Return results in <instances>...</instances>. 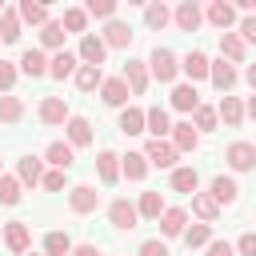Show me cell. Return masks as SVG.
Here are the masks:
<instances>
[{
    "label": "cell",
    "instance_id": "cell-20",
    "mask_svg": "<svg viewBox=\"0 0 256 256\" xmlns=\"http://www.w3.org/2000/svg\"><path fill=\"white\" fill-rule=\"evenodd\" d=\"M172 20H176V28H180V32H196V28H200V20H204V12H200L192 0H184V4H176Z\"/></svg>",
    "mask_w": 256,
    "mask_h": 256
},
{
    "label": "cell",
    "instance_id": "cell-3",
    "mask_svg": "<svg viewBox=\"0 0 256 256\" xmlns=\"http://www.w3.org/2000/svg\"><path fill=\"white\" fill-rule=\"evenodd\" d=\"M68 208H72L76 216H88V212L100 208V192H96L92 184H72V188H68Z\"/></svg>",
    "mask_w": 256,
    "mask_h": 256
},
{
    "label": "cell",
    "instance_id": "cell-34",
    "mask_svg": "<svg viewBox=\"0 0 256 256\" xmlns=\"http://www.w3.org/2000/svg\"><path fill=\"white\" fill-rule=\"evenodd\" d=\"M120 172H124L128 180H144V176H148V160H144V152H128V156H120Z\"/></svg>",
    "mask_w": 256,
    "mask_h": 256
},
{
    "label": "cell",
    "instance_id": "cell-15",
    "mask_svg": "<svg viewBox=\"0 0 256 256\" xmlns=\"http://www.w3.org/2000/svg\"><path fill=\"white\" fill-rule=\"evenodd\" d=\"M204 16H208V24H212V28H220V32H232V24H236V8H232V4H224V0H212Z\"/></svg>",
    "mask_w": 256,
    "mask_h": 256
},
{
    "label": "cell",
    "instance_id": "cell-39",
    "mask_svg": "<svg viewBox=\"0 0 256 256\" xmlns=\"http://www.w3.org/2000/svg\"><path fill=\"white\" fill-rule=\"evenodd\" d=\"M136 212H140L144 220H160V212H164V200H160V192H140V204H136Z\"/></svg>",
    "mask_w": 256,
    "mask_h": 256
},
{
    "label": "cell",
    "instance_id": "cell-40",
    "mask_svg": "<svg viewBox=\"0 0 256 256\" xmlns=\"http://www.w3.org/2000/svg\"><path fill=\"white\" fill-rule=\"evenodd\" d=\"M168 20H172V12H168V4H160V0H156V4H148V8H144V24H148L152 32H160V28L168 24Z\"/></svg>",
    "mask_w": 256,
    "mask_h": 256
},
{
    "label": "cell",
    "instance_id": "cell-45",
    "mask_svg": "<svg viewBox=\"0 0 256 256\" xmlns=\"http://www.w3.org/2000/svg\"><path fill=\"white\" fill-rule=\"evenodd\" d=\"M216 108H208V104H200L196 108V132H216Z\"/></svg>",
    "mask_w": 256,
    "mask_h": 256
},
{
    "label": "cell",
    "instance_id": "cell-27",
    "mask_svg": "<svg viewBox=\"0 0 256 256\" xmlns=\"http://www.w3.org/2000/svg\"><path fill=\"white\" fill-rule=\"evenodd\" d=\"M180 72H184L188 80H208V56L192 48V52H188V56L180 60Z\"/></svg>",
    "mask_w": 256,
    "mask_h": 256
},
{
    "label": "cell",
    "instance_id": "cell-56",
    "mask_svg": "<svg viewBox=\"0 0 256 256\" xmlns=\"http://www.w3.org/2000/svg\"><path fill=\"white\" fill-rule=\"evenodd\" d=\"M0 12H4V4H0Z\"/></svg>",
    "mask_w": 256,
    "mask_h": 256
},
{
    "label": "cell",
    "instance_id": "cell-29",
    "mask_svg": "<svg viewBox=\"0 0 256 256\" xmlns=\"http://www.w3.org/2000/svg\"><path fill=\"white\" fill-rule=\"evenodd\" d=\"M196 188H200V172L196 168H172V192L196 196Z\"/></svg>",
    "mask_w": 256,
    "mask_h": 256
},
{
    "label": "cell",
    "instance_id": "cell-17",
    "mask_svg": "<svg viewBox=\"0 0 256 256\" xmlns=\"http://www.w3.org/2000/svg\"><path fill=\"white\" fill-rule=\"evenodd\" d=\"M76 68H80V60H76V52H68V48H60V52L48 60V76H56V80L76 76Z\"/></svg>",
    "mask_w": 256,
    "mask_h": 256
},
{
    "label": "cell",
    "instance_id": "cell-22",
    "mask_svg": "<svg viewBox=\"0 0 256 256\" xmlns=\"http://www.w3.org/2000/svg\"><path fill=\"white\" fill-rule=\"evenodd\" d=\"M16 180L36 188V184L44 180V160H40V156H20V164H16Z\"/></svg>",
    "mask_w": 256,
    "mask_h": 256
},
{
    "label": "cell",
    "instance_id": "cell-30",
    "mask_svg": "<svg viewBox=\"0 0 256 256\" xmlns=\"http://www.w3.org/2000/svg\"><path fill=\"white\" fill-rule=\"evenodd\" d=\"M192 212L200 216V224H216V220H220V204H216L208 192H196V196H192Z\"/></svg>",
    "mask_w": 256,
    "mask_h": 256
},
{
    "label": "cell",
    "instance_id": "cell-54",
    "mask_svg": "<svg viewBox=\"0 0 256 256\" xmlns=\"http://www.w3.org/2000/svg\"><path fill=\"white\" fill-rule=\"evenodd\" d=\"M244 80L252 84V92H256V64H248V72H244Z\"/></svg>",
    "mask_w": 256,
    "mask_h": 256
},
{
    "label": "cell",
    "instance_id": "cell-8",
    "mask_svg": "<svg viewBox=\"0 0 256 256\" xmlns=\"http://www.w3.org/2000/svg\"><path fill=\"white\" fill-rule=\"evenodd\" d=\"M208 80H212V88L216 92H232V84H236V68L228 64V60H208Z\"/></svg>",
    "mask_w": 256,
    "mask_h": 256
},
{
    "label": "cell",
    "instance_id": "cell-42",
    "mask_svg": "<svg viewBox=\"0 0 256 256\" xmlns=\"http://www.w3.org/2000/svg\"><path fill=\"white\" fill-rule=\"evenodd\" d=\"M20 180L16 176H0V204H20Z\"/></svg>",
    "mask_w": 256,
    "mask_h": 256
},
{
    "label": "cell",
    "instance_id": "cell-47",
    "mask_svg": "<svg viewBox=\"0 0 256 256\" xmlns=\"http://www.w3.org/2000/svg\"><path fill=\"white\" fill-rule=\"evenodd\" d=\"M236 36H240L244 44H256V16H244L240 28H236Z\"/></svg>",
    "mask_w": 256,
    "mask_h": 256
},
{
    "label": "cell",
    "instance_id": "cell-6",
    "mask_svg": "<svg viewBox=\"0 0 256 256\" xmlns=\"http://www.w3.org/2000/svg\"><path fill=\"white\" fill-rule=\"evenodd\" d=\"M104 56H108L104 40H100V36H92V32H84V36H80V52H76V60H80V64H92V68H100V64H104Z\"/></svg>",
    "mask_w": 256,
    "mask_h": 256
},
{
    "label": "cell",
    "instance_id": "cell-32",
    "mask_svg": "<svg viewBox=\"0 0 256 256\" xmlns=\"http://www.w3.org/2000/svg\"><path fill=\"white\" fill-rule=\"evenodd\" d=\"M20 28H24V24H20L16 8H4V12H0V40H4V44H16V40H20Z\"/></svg>",
    "mask_w": 256,
    "mask_h": 256
},
{
    "label": "cell",
    "instance_id": "cell-48",
    "mask_svg": "<svg viewBox=\"0 0 256 256\" xmlns=\"http://www.w3.org/2000/svg\"><path fill=\"white\" fill-rule=\"evenodd\" d=\"M236 252H240V256H256V232H244V236L236 240Z\"/></svg>",
    "mask_w": 256,
    "mask_h": 256
},
{
    "label": "cell",
    "instance_id": "cell-13",
    "mask_svg": "<svg viewBox=\"0 0 256 256\" xmlns=\"http://www.w3.org/2000/svg\"><path fill=\"white\" fill-rule=\"evenodd\" d=\"M144 132H152V140H164V136L172 132V120H168V112H164L160 104L144 108Z\"/></svg>",
    "mask_w": 256,
    "mask_h": 256
},
{
    "label": "cell",
    "instance_id": "cell-23",
    "mask_svg": "<svg viewBox=\"0 0 256 256\" xmlns=\"http://www.w3.org/2000/svg\"><path fill=\"white\" fill-rule=\"evenodd\" d=\"M104 48H128L132 44V28L124 24V20H108V28H104Z\"/></svg>",
    "mask_w": 256,
    "mask_h": 256
},
{
    "label": "cell",
    "instance_id": "cell-9",
    "mask_svg": "<svg viewBox=\"0 0 256 256\" xmlns=\"http://www.w3.org/2000/svg\"><path fill=\"white\" fill-rule=\"evenodd\" d=\"M44 160H48L56 172H68V168L76 164V148H72V144H64V140H52V144L44 148Z\"/></svg>",
    "mask_w": 256,
    "mask_h": 256
},
{
    "label": "cell",
    "instance_id": "cell-41",
    "mask_svg": "<svg viewBox=\"0 0 256 256\" xmlns=\"http://www.w3.org/2000/svg\"><path fill=\"white\" fill-rule=\"evenodd\" d=\"M184 244H188V248H208V244H212V224H192V228H184Z\"/></svg>",
    "mask_w": 256,
    "mask_h": 256
},
{
    "label": "cell",
    "instance_id": "cell-52",
    "mask_svg": "<svg viewBox=\"0 0 256 256\" xmlns=\"http://www.w3.org/2000/svg\"><path fill=\"white\" fill-rule=\"evenodd\" d=\"M72 256H100V248H96V244H76Z\"/></svg>",
    "mask_w": 256,
    "mask_h": 256
},
{
    "label": "cell",
    "instance_id": "cell-53",
    "mask_svg": "<svg viewBox=\"0 0 256 256\" xmlns=\"http://www.w3.org/2000/svg\"><path fill=\"white\" fill-rule=\"evenodd\" d=\"M244 116H252V120H256V96H248V104H244Z\"/></svg>",
    "mask_w": 256,
    "mask_h": 256
},
{
    "label": "cell",
    "instance_id": "cell-51",
    "mask_svg": "<svg viewBox=\"0 0 256 256\" xmlns=\"http://www.w3.org/2000/svg\"><path fill=\"white\" fill-rule=\"evenodd\" d=\"M208 256H236V248H232L228 240H212V244H208Z\"/></svg>",
    "mask_w": 256,
    "mask_h": 256
},
{
    "label": "cell",
    "instance_id": "cell-38",
    "mask_svg": "<svg viewBox=\"0 0 256 256\" xmlns=\"http://www.w3.org/2000/svg\"><path fill=\"white\" fill-rule=\"evenodd\" d=\"M64 36H68V32H64L60 20H48V24L40 28V44H44V48H56V52H60V48H64Z\"/></svg>",
    "mask_w": 256,
    "mask_h": 256
},
{
    "label": "cell",
    "instance_id": "cell-7",
    "mask_svg": "<svg viewBox=\"0 0 256 256\" xmlns=\"http://www.w3.org/2000/svg\"><path fill=\"white\" fill-rule=\"evenodd\" d=\"M120 80L128 84V92H132V96H144V92H148V64H144V60H128Z\"/></svg>",
    "mask_w": 256,
    "mask_h": 256
},
{
    "label": "cell",
    "instance_id": "cell-36",
    "mask_svg": "<svg viewBox=\"0 0 256 256\" xmlns=\"http://www.w3.org/2000/svg\"><path fill=\"white\" fill-rule=\"evenodd\" d=\"M120 132L124 136H140L144 132V108H120Z\"/></svg>",
    "mask_w": 256,
    "mask_h": 256
},
{
    "label": "cell",
    "instance_id": "cell-46",
    "mask_svg": "<svg viewBox=\"0 0 256 256\" xmlns=\"http://www.w3.org/2000/svg\"><path fill=\"white\" fill-rule=\"evenodd\" d=\"M12 84H16V64H8V60H0V92L8 96V92H12Z\"/></svg>",
    "mask_w": 256,
    "mask_h": 256
},
{
    "label": "cell",
    "instance_id": "cell-21",
    "mask_svg": "<svg viewBox=\"0 0 256 256\" xmlns=\"http://www.w3.org/2000/svg\"><path fill=\"white\" fill-rule=\"evenodd\" d=\"M68 116H72V112H68V104H64L60 96H44V100H40V120H44V124H68Z\"/></svg>",
    "mask_w": 256,
    "mask_h": 256
},
{
    "label": "cell",
    "instance_id": "cell-31",
    "mask_svg": "<svg viewBox=\"0 0 256 256\" xmlns=\"http://www.w3.org/2000/svg\"><path fill=\"white\" fill-rule=\"evenodd\" d=\"M16 16H20V24H48V8L40 4V0H20V8H16Z\"/></svg>",
    "mask_w": 256,
    "mask_h": 256
},
{
    "label": "cell",
    "instance_id": "cell-35",
    "mask_svg": "<svg viewBox=\"0 0 256 256\" xmlns=\"http://www.w3.org/2000/svg\"><path fill=\"white\" fill-rule=\"evenodd\" d=\"M24 120V100L20 96H0V124H20Z\"/></svg>",
    "mask_w": 256,
    "mask_h": 256
},
{
    "label": "cell",
    "instance_id": "cell-10",
    "mask_svg": "<svg viewBox=\"0 0 256 256\" xmlns=\"http://www.w3.org/2000/svg\"><path fill=\"white\" fill-rule=\"evenodd\" d=\"M208 196H212L220 208H228V204H236V196H240V184H236L232 176H212V184H208Z\"/></svg>",
    "mask_w": 256,
    "mask_h": 256
},
{
    "label": "cell",
    "instance_id": "cell-2",
    "mask_svg": "<svg viewBox=\"0 0 256 256\" xmlns=\"http://www.w3.org/2000/svg\"><path fill=\"white\" fill-rule=\"evenodd\" d=\"M108 224H112V228H120V232H132V228L140 224V212H136V204H132L128 196H116V200L108 204Z\"/></svg>",
    "mask_w": 256,
    "mask_h": 256
},
{
    "label": "cell",
    "instance_id": "cell-24",
    "mask_svg": "<svg viewBox=\"0 0 256 256\" xmlns=\"http://www.w3.org/2000/svg\"><path fill=\"white\" fill-rule=\"evenodd\" d=\"M64 128H68V144H72V148H88V144H92V124H88L84 116H68Z\"/></svg>",
    "mask_w": 256,
    "mask_h": 256
},
{
    "label": "cell",
    "instance_id": "cell-14",
    "mask_svg": "<svg viewBox=\"0 0 256 256\" xmlns=\"http://www.w3.org/2000/svg\"><path fill=\"white\" fill-rule=\"evenodd\" d=\"M172 148H176V152H196V148H200V132L192 128V120L172 124Z\"/></svg>",
    "mask_w": 256,
    "mask_h": 256
},
{
    "label": "cell",
    "instance_id": "cell-25",
    "mask_svg": "<svg viewBox=\"0 0 256 256\" xmlns=\"http://www.w3.org/2000/svg\"><path fill=\"white\" fill-rule=\"evenodd\" d=\"M184 228H188V212L184 208H164L160 212V232L164 236H184Z\"/></svg>",
    "mask_w": 256,
    "mask_h": 256
},
{
    "label": "cell",
    "instance_id": "cell-33",
    "mask_svg": "<svg viewBox=\"0 0 256 256\" xmlns=\"http://www.w3.org/2000/svg\"><path fill=\"white\" fill-rule=\"evenodd\" d=\"M72 80H76V88H80V92H96V88L104 84V72H100V68H92V64H80Z\"/></svg>",
    "mask_w": 256,
    "mask_h": 256
},
{
    "label": "cell",
    "instance_id": "cell-26",
    "mask_svg": "<svg viewBox=\"0 0 256 256\" xmlns=\"http://www.w3.org/2000/svg\"><path fill=\"white\" fill-rule=\"evenodd\" d=\"M20 72L32 76V80H36V76H48V56H44L40 48H28V52L20 56Z\"/></svg>",
    "mask_w": 256,
    "mask_h": 256
},
{
    "label": "cell",
    "instance_id": "cell-4",
    "mask_svg": "<svg viewBox=\"0 0 256 256\" xmlns=\"http://www.w3.org/2000/svg\"><path fill=\"white\" fill-rule=\"evenodd\" d=\"M224 160H228V168H232V172H252V168H256V144L236 140V144H228Z\"/></svg>",
    "mask_w": 256,
    "mask_h": 256
},
{
    "label": "cell",
    "instance_id": "cell-49",
    "mask_svg": "<svg viewBox=\"0 0 256 256\" xmlns=\"http://www.w3.org/2000/svg\"><path fill=\"white\" fill-rule=\"evenodd\" d=\"M140 256H168V244L164 240H144L140 244Z\"/></svg>",
    "mask_w": 256,
    "mask_h": 256
},
{
    "label": "cell",
    "instance_id": "cell-50",
    "mask_svg": "<svg viewBox=\"0 0 256 256\" xmlns=\"http://www.w3.org/2000/svg\"><path fill=\"white\" fill-rule=\"evenodd\" d=\"M40 184H44L48 192H60V188H64V172H56V168H52V172H44V180H40Z\"/></svg>",
    "mask_w": 256,
    "mask_h": 256
},
{
    "label": "cell",
    "instance_id": "cell-1",
    "mask_svg": "<svg viewBox=\"0 0 256 256\" xmlns=\"http://www.w3.org/2000/svg\"><path fill=\"white\" fill-rule=\"evenodd\" d=\"M148 76H156L160 84H172V80L180 76L176 52H172V48H152V56H148Z\"/></svg>",
    "mask_w": 256,
    "mask_h": 256
},
{
    "label": "cell",
    "instance_id": "cell-16",
    "mask_svg": "<svg viewBox=\"0 0 256 256\" xmlns=\"http://www.w3.org/2000/svg\"><path fill=\"white\" fill-rule=\"evenodd\" d=\"M244 56H248V44H244L236 32H220V60H228V64H244Z\"/></svg>",
    "mask_w": 256,
    "mask_h": 256
},
{
    "label": "cell",
    "instance_id": "cell-28",
    "mask_svg": "<svg viewBox=\"0 0 256 256\" xmlns=\"http://www.w3.org/2000/svg\"><path fill=\"white\" fill-rule=\"evenodd\" d=\"M172 108H176V112H196V108H200V92H196L192 84H176V88H172Z\"/></svg>",
    "mask_w": 256,
    "mask_h": 256
},
{
    "label": "cell",
    "instance_id": "cell-43",
    "mask_svg": "<svg viewBox=\"0 0 256 256\" xmlns=\"http://www.w3.org/2000/svg\"><path fill=\"white\" fill-rule=\"evenodd\" d=\"M68 32H84L88 28V12L84 8H64V20H60Z\"/></svg>",
    "mask_w": 256,
    "mask_h": 256
},
{
    "label": "cell",
    "instance_id": "cell-5",
    "mask_svg": "<svg viewBox=\"0 0 256 256\" xmlns=\"http://www.w3.org/2000/svg\"><path fill=\"white\" fill-rule=\"evenodd\" d=\"M176 156H180V152H176L168 140H148V144H144V160H148V168H172Z\"/></svg>",
    "mask_w": 256,
    "mask_h": 256
},
{
    "label": "cell",
    "instance_id": "cell-18",
    "mask_svg": "<svg viewBox=\"0 0 256 256\" xmlns=\"http://www.w3.org/2000/svg\"><path fill=\"white\" fill-rule=\"evenodd\" d=\"M216 120H224L228 128H240L244 124V104H240V96H220V108H216Z\"/></svg>",
    "mask_w": 256,
    "mask_h": 256
},
{
    "label": "cell",
    "instance_id": "cell-19",
    "mask_svg": "<svg viewBox=\"0 0 256 256\" xmlns=\"http://www.w3.org/2000/svg\"><path fill=\"white\" fill-rule=\"evenodd\" d=\"M96 176H100V184H108V188L120 180V156H116L112 148H104V152L96 156Z\"/></svg>",
    "mask_w": 256,
    "mask_h": 256
},
{
    "label": "cell",
    "instance_id": "cell-57",
    "mask_svg": "<svg viewBox=\"0 0 256 256\" xmlns=\"http://www.w3.org/2000/svg\"><path fill=\"white\" fill-rule=\"evenodd\" d=\"M0 176H4V172H0Z\"/></svg>",
    "mask_w": 256,
    "mask_h": 256
},
{
    "label": "cell",
    "instance_id": "cell-37",
    "mask_svg": "<svg viewBox=\"0 0 256 256\" xmlns=\"http://www.w3.org/2000/svg\"><path fill=\"white\" fill-rule=\"evenodd\" d=\"M72 248H76V244H72L68 232H48V236H44V252H48V256H72Z\"/></svg>",
    "mask_w": 256,
    "mask_h": 256
},
{
    "label": "cell",
    "instance_id": "cell-12",
    "mask_svg": "<svg viewBox=\"0 0 256 256\" xmlns=\"http://www.w3.org/2000/svg\"><path fill=\"white\" fill-rule=\"evenodd\" d=\"M100 100H104L108 108H128V84H124L120 76H108V80L100 84Z\"/></svg>",
    "mask_w": 256,
    "mask_h": 256
},
{
    "label": "cell",
    "instance_id": "cell-44",
    "mask_svg": "<svg viewBox=\"0 0 256 256\" xmlns=\"http://www.w3.org/2000/svg\"><path fill=\"white\" fill-rule=\"evenodd\" d=\"M84 12H88V16H100V20H112V16H116V0H88Z\"/></svg>",
    "mask_w": 256,
    "mask_h": 256
},
{
    "label": "cell",
    "instance_id": "cell-11",
    "mask_svg": "<svg viewBox=\"0 0 256 256\" xmlns=\"http://www.w3.org/2000/svg\"><path fill=\"white\" fill-rule=\"evenodd\" d=\"M4 244H8V252L24 256V252H28V244H32V232H28V224H24V220H12V224H4Z\"/></svg>",
    "mask_w": 256,
    "mask_h": 256
},
{
    "label": "cell",
    "instance_id": "cell-55",
    "mask_svg": "<svg viewBox=\"0 0 256 256\" xmlns=\"http://www.w3.org/2000/svg\"><path fill=\"white\" fill-rule=\"evenodd\" d=\"M24 256H36V252H24Z\"/></svg>",
    "mask_w": 256,
    "mask_h": 256
}]
</instances>
